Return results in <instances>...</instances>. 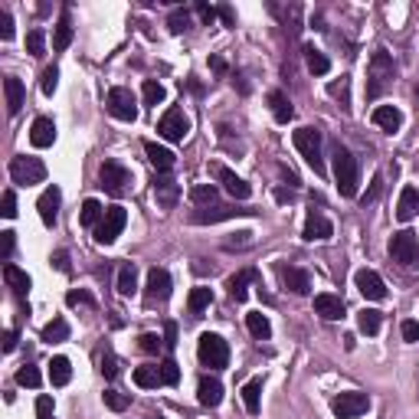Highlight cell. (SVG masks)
<instances>
[{
	"mask_svg": "<svg viewBox=\"0 0 419 419\" xmlns=\"http://www.w3.org/2000/svg\"><path fill=\"white\" fill-rule=\"evenodd\" d=\"M43 46H46V33L40 30V27L27 33V53H30V56H43Z\"/></svg>",
	"mask_w": 419,
	"mask_h": 419,
	"instance_id": "obj_46",
	"label": "cell"
},
{
	"mask_svg": "<svg viewBox=\"0 0 419 419\" xmlns=\"http://www.w3.org/2000/svg\"><path fill=\"white\" fill-rule=\"evenodd\" d=\"M170 299V275L167 269L148 272V301H167Z\"/></svg>",
	"mask_w": 419,
	"mask_h": 419,
	"instance_id": "obj_19",
	"label": "cell"
},
{
	"mask_svg": "<svg viewBox=\"0 0 419 419\" xmlns=\"http://www.w3.org/2000/svg\"><path fill=\"white\" fill-rule=\"evenodd\" d=\"M125 223H128V213H125V207H108V210H105V220L95 226V242H99V246H112V242L121 236Z\"/></svg>",
	"mask_w": 419,
	"mask_h": 419,
	"instance_id": "obj_7",
	"label": "cell"
},
{
	"mask_svg": "<svg viewBox=\"0 0 419 419\" xmlns=\"http://www.w3.org/2000/svg\"><path fill=\"white\" fill-rule=\"evenodd\" d=\"M30 141H33V148H49V144L56 141V125H53V118H36L33 121Z\"/></svg>",
	"mask_w": 419,
	"mask_h": 419,
	"instance_id": "obj_23",
	"label": "cell"
},
{
	"mask_svg": "<svg viewBox=\"0 0 419 419\" xmlns=\"http://www.w3.org/2000/svg\"><path fill=\"white\" fill-rule=\"evenodd\" d=\"M157 131H161V138H167V141H183L187 131H190V118H187L180 108H167L164 115H161V121H157Z\"/></svg>",
	"mask_w": 419,
	"mask_h": 419,
	"instance_id": "obj_11",
	"label": "cell"
},
{
	"mask_svg": "<svg viewBox=\"0 0 419 419\" xmlns=\"http://www.w3.org/2000/svg\"><path fill=\"white\" fill-rule=\"evenodd\" d=\"M196 400H200V406H207V409H216V406L223 403V383L216 377H200Z\"/></svg>",
	"mask_w": 419,
	"mask_h": 419,
	"instance_id": "obj_17",
	"label": "cell"
},
{
	"mask_svg": "<svg viewBox=\"0 0 419 419\" xmlns=\"http://www.w3.org/2000/svg\"><path fill=\"white\" fill-rule=\"evenodd\" d=\"M400 334H403V341L416 344V341H419V325H416V321H403V325H400Z\"/></svg>",
	"mask_w": 419,
	"mask_h": 419,
	"instance_id": "obj_54",
	"label": "cell"
},
{
	"mask_svg": "<svg viewBox=\"0 0 419 419\" xmlns=\"http://www.w3.org/2000/svg\"><path fill=\"white\" fill-rule=\"evenodd\" d=\"M308 242H328L331 236H334V226H331V220L325 216V213H318V210H312L308 213V220H305V233H301Z\"/></svg>",
	"mask_w": 419,
	"mask_h": 419,
	"instance_id": "obj_14",
	"label": "cell"
},
{
	"mask_svg": "<svg viewBox=\"0 0 419 419\" xmlns=\"http://www.w3.org/2000/svg\"><path fill=\"white\" fill-rule=\"evenodd\" d=\"M154 200L161 210H174L180 200V183L174 177H157L154 180Z\"/></svg>",
	"mask_w": 419,
	"mask_h": 419,
	"instance_id": "obj_16",
	"label": "cell"
},
{
	"mask_svg": "<svg viewBox=\"0 0 419 419\" xmlns=\"http://www.w3.org/2000/svg\"><path fill=\"white\" fill-rule=\"evenodd\" d=\"M10 177H14V183H20V187H33V183H43L46 180V164L40 161V157H14L10 161Z\"/></svg>",
	"mask_w": 419,
	"mask_h": 419,
	"instance_id": "obj_6",
	"label": "cell"
},
{
	"mask_svg": "<svg viewBox=\"0 0 419 419\" xmlns=\"http://www.w3.org/2000/svg\"><path fill=\"white\" fill-rule=\"evenodd\" d=\"M216 187H213V183H196L194 190H190V200H194L196 207L203 210V207H216Z\"/></svg>",
	"mask_w": 419,
	"mask_h": 419,
	"instance_id": "obj_37",
	"label": "cell"
},
{
	"mask_svg": "<svg viewBox=\"0 0 419 419\" xmlns=\"http://www.w3.org/2000/svg\"><path fill=\"white\" fill-rule=\"evenodd\" d=\"M413 216H419V190L416 187H403L400 200H396V220L409 223Z\"/></svg>",
	"mask_w": 419,
	"mask_h": 419,
	"instance_id": "obj_21",
	"label": "cell"
},
{
	"mask_svg": "<svg viewBox=\"0 0 419 419\" xmlns=\"http://www.w3.org/2000/svg\"><path fill=\"white\" fill-rule=\"evenodd\" d=\"M390 255L406 266V269H419V240L416 233H409V229H400V233H393V240H390Z\"/></svg>",
	"mask_w": 419,
	"mask_h": 419,
	"instance_id": "obj_5",
	"label": "cell"
},
{
	"mask_svg": "<svg viewBox=\"0 0 419 419\" xmlns=\"http://www.w3.org/2000/svg\"><path fill=\"white\" fill-rule=\"evenodd\" d=\"M99 180H102V190H108L112 196H121L128 190L131 174H128V167L118 164V161H105L102 170H99Z\"/></svg>",
	"mask_w": 419,
	"mask_h": 419,
	"instance_id": "obj_10",
	"label": "cell"
},
{
	"mask_svg": "<svg viewBox=\"0 0 419 419\" xmlns=\"http://www.w3.org/2000/svg\"><path fill=\"white\" fill-rule=\"evenodd\" d=\"M16 341H20V334L10 328L7 334H3V351H7V354H14V351H16Z\"/></svg>",
	"mask_w": 419,
	"mask_h": 419,
	"instance_id": "obj_59",
	"label": "cell"
},
{
	"mask_svg": "<svg viewBox=\"0 0 419 419\" xmlns=\"http://www.w3.org/2000/svg\"><path fill=\"white\" fill-rule=\"evenodd\" d=\"M161 380H164L167 387H174V383L180 380V370H177L174 360H164V364H161Z\"/></svg>",
	"mask_w": 419,
	"mask_h": 419,
	"instance_id": "obj_50",
	"label": "cell"
},
{
	"mask_svg": "<svg viewBox=\"0 0 419 419\" xmlns=\"http://www.w3.org/2000/svg\"><path fill=\"white\" fill-rule=\"evenodd\" d=\"M210 69H213L216 75H223V73H226V62L220 60V56H213V60H210Z\"/></svg>",
	"mask_w": 419,
	"mask_h": 419,
	"instance_id": "obj_64",
	"label": "cell"
},
{
	"mask_svg": "<svg viewBox=\"0 0 419 419\" xmlns=\"http://www.w3.org/2000/svg\"><path fill=\"white\" fill-rule=\"evenodd\" d=\"M196 14H200V20H203V23H213L216 10H213V7H207V3H196Z\"/></svg>",
	"mask_w": 419,
	"mask_h": 419,
	"instance_id": "obj_61",
	"label": "cell"
},
{
	"mask_svg": "<svg viewBox=\"0 0 419 419\" xmlns=\"http://www.w3.org/2000/svg\"><path fill=\"white\" fill-rule=\"evenodd\" d=\"M295 148L301 151V157H305V164L312 167L314 174H325V161H321V131L318 128H299L295 135Z\"/></svg>",
	"mask_w": 419,
	"mask_h": 419,
	"instance_id": "obj_3",
	"label": "cell"
},
{
	"mask_svg": "<svg viewBox=\"0 0 419 419\" xmlns=\"http://www.w3.org/2000/svg\"><path fill=\"white\" fill-rule=\"evenodd\" d=\"M393 75H396V66L390 60V53L377 49L374 56H370V66H367V99L370 102H377L393 86Z\"/></svg>",
	"mask_w": 419,
	"mask_h": 419,
	"instance_id": "obj_2",
	"label": "cell"
},
{
	"mask_svg": "<svg viewBox=\"0 0 419 419\" xmlns=\"http://www.w3.org/2000/svg\"><path fill=\"white\" fill-rule=\"evenodd\" d=\"M69 43H73V23H69V16H62L56 23V33H53V49L62 53V49H69Z\"/></svg>",
	"mask_w": 419,
	"mask_h": 419,
	"instance_id": "obj_38",
	"label": "cell"
},
{
	"mask_svg": "<svg viewBox=\"0 0 419 419\" xmlns=\"http://www.w3.org/2000/svg\"><path fill=\"white\" fill-rule=\"evenodd\" d=\"M66 301H69L73 308H75V305H89V308L95 305V301H92V295H89V292H82V288H79V292H69V295H66Z\"/></svg>",
	"mask_w": 419,
	"mask_h": 419,
	"instance_id": "obj_57",
	"label": "cell"
},
{
	"mask_svg": "<svg viewBox=\"0 0 419 419\" xmlns=\"http://www.w3.org/2000/svg\"><path fill=\"white\" fill-rule=\"evenodd\" d=\"M0 40H3V43L14 40V16L7 14V10H0Z\"/></svg>",
	"mask_w": 419,
	"mask_h": 419,
	"instance_id": "obj_52",
	"label": "cell"
},
{
	"mask_svg": "<svg viewBox=\"0 0 419 419\" xmlns=\"http://www.w3.org/2000/svg\"><path fill=\"white\" fill-rule=\"evenodd\" d=\"M328 92L338 99V102H341V108H344V112H351V79H347V75H341V82H331Z\"/></svg>",
	"mask_w": 419,
	"mask_h": 419,
	"instance_id": "obj_42",
	"label": "cell"
},
{
	"mask_svg": "<svg viewBox=\"0 0 419 419\" xmlns=\"http://www.w3.org/2000/svg\"><path fill=\"white\" fill-rule=\"evenodd\" d=\"M102 374L108 377V380H115V377H118V360H115L112 351H105L102 354Z\"/></svg>",
	"mask_w": 419,
	"mask_h": 419,
	"instance_id": "obj_51",
	"label": "cell"
},
{
	"mask_svg": "<svg viewBox=\"0 0 419 419\" xmlns=\"http://www.w3.org/2000/svg\"><path fill=\"white\" fill-rule=\"evenodd\" d=\"M374 125L393 135V131H400L403 115H400V108H393V105H380V108H374Z\"/></svg>",
	"mask_w": 419,
	"mask_h": 419,
	"instance_id": "obj_24",
	"label": "cell"
},
{
	"mask_svg": "<svg viewBox=\"0 0 419 419\" xmlns=\"http://www.w3.org/2000/svg\"><path fill=\"white\" fill-rule=\"evenodd\" d=\"M269 105H272V115H275V121H292V115H295V108H292V102H288V95L285 92H269Z\"/></svg>",
	"mask_w": 419,
	"mask_h": 419,
	"instance_id": "obj_33",
	"label": "cell"
},
{
	"mask_svg": "<svg viewBox=\"0 0 419 419\" xmlns=\"http://www.w3.org/2000/svg\"><path fill=\"white\" fill-rule=\"evenodd\" d=\"M354 285H357V292L364 299H370V301L387 299V285H383V279H380L374 269H360L357 275H354Z\"/></svg>",
	"mask_w": 419,
	"mask_h": 419,
	"instance_id": "obj_13",
	"label": "cell"
},
{
	"mask_svg": "<svg viewBox=\"0 0 419 419\" xmlns=\"http://www.w3.org/2000/svg\"><path fill=\"white\" fill-rule=\"evenodd\" d=\"M164 347L170 351V347H177V325L174 321H167L164 325Z\"/></svg>",
	"mask_w": 419,
	"mask_h": 419,
	"instance_id": "obj_58",
	"label": "cell"
},
{
	"mask_svg": "<svg viewBox=\"0 0 419 419\" xmlns=\"http://www.w3.org/2000/svg\"><path fill=\"white\" fill-rule=\"evenodd\" d=\"M135 383L141 390H154L161 387L164 380H161V367H154V364H144V367H135Z\"/></svg>",
	"mask_w": 419,
	"mask_h": 419,
	"instance_id": "obj_31",
	"label": "cell"
},
{
	"mask_svg": "<svg viewBox=\"0 0 419 419\" xmlns=\"http://www.w3.org/2000/svg\"><path fill=\"white\" fill-rule=\"evenodd\" d=\"M242 213H253V210H240V207H203V210H196L194 216V223H223V220H233V216H242Z\"/></svg>",
	"mask_w": 419,
	"mask_h": 419,
	"instance_id": "obj_18",
	"label": "cell"
},
{
	"mask_svg": "<svg viewBox=\"0 0 419 419\" xmlns=\"http://www.w3.org/2000/svg\"><path fill=\"white\" fill-rule=\"evenodd\" d=\"M246 328H249V334L253 338H259V341H269L272 338V325H269V318L262 312H249L246 314Z\"/></svg>",
	"mask_w": 419,
	"mask_h": 419,
	"instance_id": "obj_30",
	"label": "cell"
},
{
	"mask_svg": "<svg viewBox=\"0 0 419 419\" xmlns=\"http://www.w3.org/2000/svg\"><path fill=\"white\" fill-rule=\"evenodd\" d=\"M380 190H383V177L377 174V177H374V183H370V190L364 194V200H360V203H364V207H367V203H374L377 196H380Z\"/></svg>",
	"mask_w": 419,
	"mask_h": 419,
	"instance_id": "obj_56",
	"label": "cell"
},
{
	"mask_svg": "<svg viewBox=\"0 0 419 419\" xmlns=\"http://www.w3.org/2000/svg\"><path fill=\"white\" fill-rule=\"evenodd\" d=\"M314 312L321 314L325 321H338V318H344V301L338 295H318L314 299Z\"/></svg>",
	"mask_w": 419,
	"mask_h": 419,
	"instance_id": "obj_25",
	"label": "cell"
},
{
	"mask_svg": "<svg viewBox=\"0 0 419 419\" xmlns=\"http://www.w3.org/2000/svg\"><path fill=\"white\" fill-rule=\"evenodd\" d=\"M53 266H56L60 272H69V255L62 253V249L60 253H53Z\"/></svg>",
	"mask_w": 419,
	"mask_h": 419,
	"instance_id": "obj_60",
	"label": "cell"
},
{
	"mask_svg": "<svg viewBox=\"0 0 419 419\" xmlns=\"http://www.w3.org/2000/svg\"><path fill=\"white\" fill-rule=\"evenodd\" d=\"M36 419H56V409H53V400H49V396H40V400H36Z\"/></svg>",
	"mask_w": 419,
	"mask_h": 419,
	"instance_id": "obj_53",
	"label": "cell"
},
{
	"mask_svg": "<svg viewBox=\"0 0 419 419\" xmlns=\"http://www.w3.org/2000/svg\"><path fill=\"white\" fill-rule=\"evenodd\" d=\"M282 282L285 288H292L295 295H308L312 292V279H308V272L299 269V266H282Z\"/></svg>",
	"mask_w": 419,
	"mask_h": 419,
	"instance_id": "obj_20",
	"label": "cell"
},
{
	"mask_svg": "<svg viewBox=\"0 0 419 419\" xmlns=\"http://www.w3.org/2000/svg\"><path fill=\"white\" fill-rule=\"evenodd\" d=\"M210 301H213V292L200 285V288H194V292H190V299H187V308H190V314H200L203 308H210Z\"/></svg>",
	"mask_w": 419,
	"mask_h": 419,
	"instance_id": "obj_41",
	"label": "cell"
},
{
	"mask_svg": "<svg viewBox=\"0 0 419 419\" xmlns=\"http://www.w3.org/2000/svg\"><path fill=\"white\" fill-rule=\"evenodd\" d=\"M259 275H255V269H242L240 275H233L229 282H226V288H229V295L236 301H246V295H249V285L255 282Z\"/></svg>",
	"mask_w": 419,
	"mask_h": 419,
	"instance_id": "obj_26",
	"label": "cell"
},
{
	"mask_svg": "<svg viewBox=\"0 0 419 419\" xmlns=\"http://www.w3.org/2000/svg\"><path fill=\"white\" fill-rule=\"evenodd\" d=\"M102 400H105V406H108V409H115V413H125V409H128V396L118 393V390H105Z\"/></svg>",
	"mask_w": 419,
	"mask_h": 419,
	"instance_id": "obj_44",
	"label": "cell"
},
{
	"mask_svg": "<svg viewBox=\"0 0 419 419\" xmlns=\"http://www.w3.org/2000/svg\"><path fill=\"white\" fill-rule=\"evenodd\" d=\"M40 86H43V95H53V92H56V86H60V69H56V66H46Z\"/></svg>",
	"mask_w": 419,
	"mask_h": 419,
	"instance_id": "obj_47",
	"label": "cell"
},
{
	"mask_svg": "<svg viewBox=\"0 0 419 419\" xmlns=\"http://www.w3.org/2000/svg\"><path fill=\"white\" fill-rule=\"evenodd\" d=\"M331 164H334V180H338L341 196H357V183H360L357 157H354L341 141H334V144H331Z\"/></svg>",
	"mask_w": 419,
	"mask_h": 419,
	"instance_id": "obj_1",
	"label": "cell"
},
{
	"mask_svg": "<svg viewBox=\"0 0 419 419\" xmlns=\"http://www.w3.org/2000/svg\"><path fill=\"white\" fill-rule=\"evenodd\" d=\"M0 213H3V216H7V220H14L16 216V196H14V190H7V194H3V203H0Z\"/></svg>",
	"mask_w": 419,
	"mask_h": 419,
	"instance_id": "obj_55",
	"label": "cell"
},
{
	"mask_svg": "<svg viewBox=\"0 0 419 419\" xmlns=\"http://www.w3.org/2000/svg\"><path fill=\"white\" fill-rule=\"evenodd\" d=\"M3 95H7V112H10V115H16V112L23 108V102H27V89H23V82H20L16 75H7V79H3Z\"/></svg>",
	"mask_w": 419,
	"mask_h": 419,
	"instance_id": "obj_22",
	"label": "cell"
},
{
	"mask_svg": "<svg viewBox=\"0 0 419 419\" xmlns=\"http://www.w3.org/2000/svg\"><path fill=\"white\" fill-rule=\"evenodd\" d=\"M380 325H383V318H380V312H374V308H364V312L357 314V328L364 331V334H377Z\"/></svg>",
	"mask_w": 419,
	"mask_h": 419,
	"instance_id": "obj_40",
	"label": "cell"
},
{
	"mask_svg": "<svg viewBox=\"0 0 419 419\" xmlns=\"http://www.w3.org/2000/svg\"><path fill=\"white\" fill-rule=\"evenodd\" d=\"M3 282L10 285L16 295H27V292H30V275H27L23 269H16L14 262H7V266H3Z\"/></svg>",
	"mask_w": 419,
	"mask_h": 419,
	"instance_id": "obj_28",
	"label": "cell"
},
{
	"mask_svg": "<svg viewBox=\"0 0 419 419\" xmlns=\"http://www.w3.org/2000/svg\"><path fill=\"white\" fill-rule=\"evenodd\" d=\"M210 174L220 180V183L226 187V194L236 196V200H249V194H253V187H249L242 177H236V174H233L226 164H213V167H210Z\"/></svg>",
	"mask_w": 419,
	"mask_h": 419,
	"instance_id": "obj_12",
	"label": "cell"
},
{
	"mask_svg": "<svg viewBox=\"0 0 419 419\" xmlns=\"http://www.w3.org/2000/svg\"><path fill=\"white\" fill-rule=\"evenodd\" d=\"M138 341H141V351H144V354H157V351L164 347V338H157V334H151V331L141 334Z\"/></svg>",
	"mask_w": 419,
	"mask_h": 419,
	"instance_id": "obj_49",
	"label": "cell"
},
{
	"mask_svg": "<svg viewBox=\"0 0 419 419\" xmlns=\"http://www.w3.org/2000/svg\"><path fill=\"white\" fill-rule=\"evenodd\" d=\"M40 338H43L46 344H62V341L69 338V325H66V318H53L49 325H43Z\"/></svg>",
	"mask_w": 419,
	"mask_h": 419,
	"instance_id": "obj_29",
	"label": "cell"
},
{
	"mask_svg": "<svg viewBox=\"0 0 419 419\" xmlns=\"http://www.w3.org/2000/svg\"><path fill=\"white\" fill-rule=\"evenodd\" d=\"M118 292L121 295H135L138 292V269L131 262H125L118 269Z\"/></svg>",
	"mask_w": 419,
	"mask_h": 419,
	"instance_id": "obj_36",
	"label": "cell"
},
{
	"mask_svg": "<svg viewBox=\"0 0 419 419\" xmlns=\"http://www.w3.org/2000/svg\"><path fill=\"white\" fill-rule=\"evenodd\" d=\"M46 367H49V383H53V387H66V383H69L73 367H69V360L66 357H53Z\"/></svg>",
	"mask_w": 419,
	"mask_h": 419,
	"instance_id": "obj_32",
	"label": "cell"
},
{
	"mask_svg": "<svg viewBox=\"0 0 419 419\" xmlns=\"http://www.w3.org/2000/svg\"><path fill=\"white\" fill-rule=\"evenodd\" d=\"M216 14L223 16V23H226V27H236V16H233V10H229V7H220Z\"/></svg>",
	"mask_w": 419,
	"mask_h": 419,
	"instance_id": "obj_63",
	"label": "cell"
},
{
	"mask_svg": "<svg viewBox=\"0 0 419 419\" xmlns=\"http://www.w3.org/2000/svg\"><path fill=\"white\" fill-rule=\"evenodd\" d=\"M102 220H105L102 203H99V200H86V203H82V216H79V223L82 226H99Z\"/></svg>",
	"mask_w": 419,
	"mask_h": 419,
	"instance_id": "obj_39",
	"label": "cell"
},
{
	"mask_svg": "<svg viewBox=\"0 0 419 419\" xmlns=\"http://www.w3.org/2000/svg\"><path fill=\"white\" fill-rule=\"evenodd\" d=\"M0 236H3V259H10V255H14V233L7 229V233H0Z\"/></svg>",
	"mask_w": 419,
	"mask_h": 419,
	"instance_id": "obj_62",
	"label": "cell"
},
{
	"mask_svg": "<svg viewBox=\"0 0 419 419\" xmlns=\"http://www.w3.org/2000/svg\"><path fill=\"white\" fill-rule=\"evenodd\" d=\"M242 403H246V409H249L253 416L259 413V406H262V380H259V377L242 387Z\"/></svg>",
	"mask_w": 419,
	"mask_h": 419,
	"instance_id": "obj_35",
	"label": "cell"
},
{
	"mask_svg": "<svg viewBox=\"0 0 419 419\" xmlns=\"http://www.w3.org/2000/svg\"><path fill=\"white\" fill-rule=\"evenodd\" d=\"M16 383H20V387L36 390V387H40V370H36V367H30V364H27V367H20V370H16Z\"/></svg>",
	"mask_w": 419,
	"mask_h": 419,
	"instance_id": "obj_45",
	"label": "cell"
},
{
	"mask_svg": "<svg viewBox=\"0 0 419 419\" xmlns=\"http://www.w3.org/2000/svg\"><path fill=\"white\" fill-rule=\"evenodd\" d=\"M196 357L210 370H223L226 364H229V347H226V341L220 334H203L200 344H196Z\"/></svg>",
	"mask_w": 419,
	"mask_h": 419,
	"instance_id": "obj_4",
	"label": "cell"
},
{
	"mask_svg": "<svg viewBox=\"0 0 419 419\" xmlns=\"http://www.w3.org/2000/svg\"><path fill=\"white\" fill-rule=\"evenodd\" d=\"M305 62H308V73H314V75H328L331 73V60L321 53V49H314V46H305Z\"/></svg>",
	"mask_w": 419,
	"mask_h": 419,
	"instance_id": "obj_34",
	"label": "cell"
},
{
	"mask_svg": "<svg viewBox=\"0 0 419 419\" xmlns=\"http://www.w3.org/2000/svg\"><path fill=\"white\" fill-rule=\"evenodd\" d=\"M164 86H161V82H154V79H148V82H144V105H161L164 102Z\"/></svg>",
	"mask_w": 419,
	"mask_h": 419,
	"instance_id": "obj_43",
	"label": "cell"
},
{
	"mask_svg": "<svg viewBox=\"0 0 419 419\" xmlns=\"http://www.w3.org/2000/svg\"><path fill=\"white\" fill-rule=\"evenodd\" d=\"M105 108H108V115L112 118H118V121H135L138 118V102H135V95L128 89H112L108 92V99H105Z\"/></svg>",
	"mask_w": 419,
	"mask_h": 419,
	"instance_id": "obj_8",
	"label": "cell"
},
{
	"mask_svg": "<svg viewBox=\"0 0 419 419\" xmlns=\"http://www.w3.org/2000/svg\"><path fill=\"white\" fill-rule=\"evenodd\" d=\"M367 393H357V390H347V393H338L334 400H331V409H334V416L338 419H354L360 413H367Z\"/></svg>",
	"mask_w": 419,
	"mask_h": 419,
	"instance_id": "obj_9",
	"label": "cell"
},
{
	"mask_svg": "<svg viewBox=\"0 0 419 419\" xmlns=\"http://www.w3.org/2000/svg\"><path fill=\"white\" fill-rule=\"evenodd\" d=\"M60 203H62V190L53 183V187H46L43 194H40V200H36V210H40V220H43L46 226L56 223V216H60Z\"/></svg>",
	"mask_w": 419,
	"mask_h": 419,
	"instance_id": "obj_15",
	"label": "cell"
},
{
	"mask_svg": "<svg viewBox=\"0 0 419 419\" xmlns=\"http://www.w3.org/2000/svg\"><path fill=\"white\" fill-rule=\"evenodd\" d=\"M167 27H170V33L190 30V14H187V10H174V14H170V20H167Z\"/></svg>",
	"mask_w": 419,
	"mask_h": 419,
	"instance_id": "obj_48",
	"label": "cell"
},
{
	"mask_svg": "<svg viewBox=\"0 0 419 419\" xmlns=\"http://www.w3.org/2000/svg\"><path fill=\"white\" fill-rule=\"evenodd\" d=\"M144 154H148V161L157 170H170L174 167V151L161 148V144H154V141H144Z\"/></svg>",
	"mask_w": 419,
	"mask_h": 419,
	"instance_id": "obj_27",
	"label": "cell"
}]
</instances>
